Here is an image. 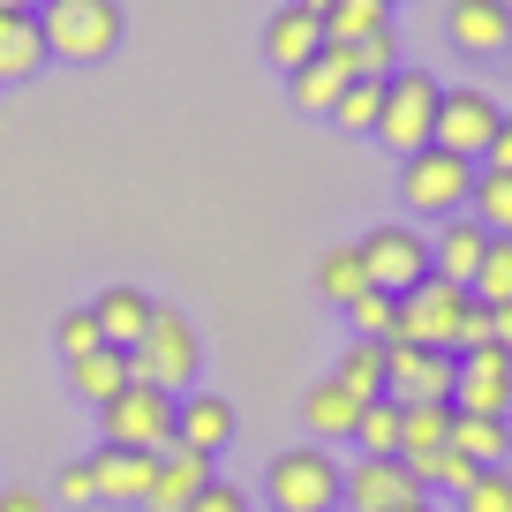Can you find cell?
<instances>
[{
  "label": "cell",
  "mask_w": 512,
  "mask_h": 512,
  "mask_svg": "<svg viewBox=\"0 0 512 512\" xmlns=\"http://www.w3.org/2000/svg\"><path fill=\"white\" fill-rule=\"evenodd\" d=\"M38 38H46V61H106L121 46V0H38L31 8Z\"/></svg>",
  "instance_id": "1"
},
{
  "label": "cell",
  "mask_w": 512,
  "mask_h": 512,
  "mask_svg": "<svg viewBox=\"0 0 512 512\" xmlns=\"http://www.w3.org/2000/svg\"><path fill=\"white\" fill-rule=\"evenodd\" d=\"M437 98H445V83H437L430 68H392V76H384V106H377V144L400 151V159L430 151V136H437Z\"/></svg>",
  "instance_id": "2"
},
{
  "label": "cell",
  "mask_w": 512,
  "mask_h": 512,
  "mask_svg": "<svg viewBox=\"0 0 512 512\" xmlns=\"http://www.w3.org/2000/svg\"><path fill=\"white\" fill-rule=\"evenodd\" d=\"M475 309V294L452 287V279H422V287L392 294V339L407 347H437V354H460V324Z\"/></svg>",
  "instance_id": "3"
},
{
  "label": "cell",
  "mask_w": 512,
  "mask_h": 512,
  "mask_svg": "<svg viewBox=\"0 0 512 512\" xmlns=\"http://www.w3.org/2000/svg\"><path fill=\"white\" fill-rule=\"evenodd\" d=\"M196 362H204L196 324L181 317V309L159 302V309H151V324H144V339L128 347V377H136V384H159V392H189Z\"/></svg>",
  "instance_id": "4"
},
{
  "label": "cell",
  "mask_w": 512,
  "mask_h": 512,
  "mask_svg": "<svg viewBox=\"0 0 512 512\" xmlns=\"http://www.w3.org/2000/svg\"><path fill=\"white\" fill-rule=\"evenodd\" d=\"M264 505L272 512H339V460L324 445H294L264 467Z\"/></svg>",
  "instance_id": "5"
},
{
  "label": "cell",
  "mask_w": 512,
  "mask_h": 512,
  "mask_svg": "<svg viewBox=\"0 0 512 512\" xmlns=\"http://www.w3.org/2000/svg\"><path fill=\"white\" fill-rule=\"evenodd\" d=\"M467 189H475V166L437 151V144L415 151V159H400V204L415 211V219H460Z\"/></svg>",
  "instance_id": "6"
},
{
  "label": "cell",
  "mask_w": 512,
  "mask_h": 512,
  "mask_svg": "<svg viewBox=\"0 0 512 512\" xmlns=\"http://www.w3.org/2000/svg\"><path fill=\"white\" fill-rule=\"evenodd\" d=\"M174 392H159V384H128L121 400L98 407V430H106V445L121 452H166L174 445Z\"/></svg>",
  "instance_id": "7"
},
{
  "label": "cell",
  "mask_w": 512,
  "mask_h": 512,
  "mask_svg": "<svg viewBox=\"0 0 512 512\" xmlns=\"http://www.w3.org/2000/svg\"><path fill=\"white\" fill-rule=\"evenodd\" d=\"M354 256H362V279L377 294H407V287H422L430 279V241L415 234V226H369L362 241H354Z\"/></svg>",
  "instance_id": "8"
},
{
  "label": "cell",
  "mask_w": 512,
  "mask_h": 512,
  "mask_svg": "<svg viewBox=\"0 0 512 512\" xmlns=\"http://www.w3.org/2000/svg\"><path fill=\"white\" fill-rule=\"evenodd\" d=\"M452 369L460 354H437V347H407V339H384V400H445L452 407Z\"/></svg>",
  "instance_id": "9"
},
{
  "label": "cell",
  "mask_w": 512,
  "mask_h": 512,
  "mask_svg": "<svg viewBox=\"0 0 512 512\" xmlns=\"http://www.w3.org/2000/svg\"><path fill=\"white\" fill-rule=\"evenodd\" d=\"M497 121H505V113H497V98H490V91H475V83H460V91H445V98H437V136H430V144L475 166L482 151H490Z\"/></svg>",
  "instance_id": "10"
},
{
  "label": "cell",
  "mask_w": 512,
  "mask_h": 512,
  "mask_svg": "<svg viewBox=\"0 0 512 512\" xmlns=\"http://www.w3.org/2000/svg\"><path fill=\"white\" fill-rule=\"evenodd\" d=\"M422 482L407 475L400 460H354L339 467V512H400V505H422Z\"/></svg>",
  "instance_id": "11"
},
{
  "label": "cell",
  "mask_w": 512,
  "mask_h": 512,
  "mask_svg": "<svg viewBox=\"0 0 512 512\" xmlns=\"http://www.w3.org/2000/svg\"><path fill=\"white\" fill-rule=\"evenodd\" d=\"M505 407H512V354L467 347L452 369V415H505Z\"/></svg>",
  "instance_id": "12"
},
{
  "label": "cell",
  "mask_w": 512,
  "mask_h": 512,
  "mask_svg": "<svg viewBox=\"0 0 512 512\" xmlns=\"http://www.w3.org/2000/svg\"><path fill=\"white\" fill-rule=\"evenodd\" d=\"M151 467H159V452L98 445L91 452V490L106 497V505H144V497H151Z\"/></svg>",
  "instance_id": "13"
},
{
  "label": "cell",
  "mask_w": 512,
  "mask_h": 512,
  "mask_svg": "<svg viewBox=\"0 0 512 512\" xmlns=\"http://www.w3.org/2000/svg\"><path fill=\"white\" fill-rule=\"evenodd\" d=\"M211 482V460L204 452H189V445H166L159 452V467H151V497H144V512H189V497Z\"/></svg>",
  "instance_id": "14"
},
{
  "label": "cell",
  "mask_w": 512,
  "mask_h": 512,
  "mask_svg": "<svg viewBox=\"0 0 512 512\" xmlns=\"http://www.w3.org/2000/svg\"><path fill=\"white\" fill-rule=\"evenodd\" d=\"M445 38L460 53H505L512 8H505V0H452V8H445Z\"/></svg>",
  "instance_id": "15"
},
{
  "label": "cell",
  "mask_w": 512,
  "mask_h": 512,
  "mask_svg": "<svg viewBox=\"0 0 512 512\" xmlns=\"http://www.w3.org/2000/svg\"><path fill=\"white\" fill-rule=\"evenodd\" d=\"M452 445V407L445 400H415L400 407V467L422 482V460H437V452Z\"/></svg>",
  "instance_id": "16"
},
{
  "label": "cell",
  "mask_w": 512,
  "mask_h": 512,
  "mask_svg": "<svg viewBox=\"0 0 512 512\" xmlns=\"http://www.w3.org/2000/svg\"><path fill=\"white\" fill-rule=\"evenodd\" d=\"M151 309H159V302H151L144 287H128V279H121V287H106V294H98V302H91V317H98V339L128 354V347H136V339H144Z\"/></svg>",
  "instance_id": "17"
},
{
  "label": "cell",
  "mask_w": 512,
  "mask_h": 512,
  "mask_svg": "<svg viewBox=\"0 0 512 512\" xmlns=\"http://www.w3.org/2000/svg\"><path fill=\"white\" fill-rule=\"evenodd\" d=\"M264 53H272V68H287V76H294L302 61H317V53H324V23L287 0V8L264 23Z\"/></svg>",
  "instance_id": "18"
},
{
  "label": "cell",
  "mask_w": 512,
  "mask_h": 512,
  "mask_svg": "<svg viewBox=\"0 0 512 512\" xmlns=\"http://www.w3.org/2000/svg\"><path fill=\"white\" fill-rule=\"evenodd\" d=\"M226 437H234V407L219 400V392H189V400L174 407V445H189V452H219Z\"/></svg>",
  "instance_id": "19"
},
{
  "label": "cell",
  "mask_w": 512,
  "mask_h": 512,
  "mask_svg": "<svg viewBox=\"0 0 512 512\" xmlns=\"http://www.w3.org/2000/svg\"><path fill=\"white\" fill-rule=\"evenodd\" d=\"M482 249H490V234H482V219H445V234H437V249H430V279H452V287H467L475 279V264H482Z\"/></svg>",
  "instance_id": "20"
},
{
  "label": "cell",
  "mask_w": 512,
  "mask_h": 512,
  "mask_svg": "<svg viewBox=\"0 0 512 512\" xmlns=\"http://www.w3.org/2000/svg\"><path fill=\"white\" fill-rule=\"evenodd\" d=\"M347 83H354V76H347V53H339V46H324L317 61H302V68L287 76V98H294L302 113H332Z\"/></svg>",
  "instance_id": "21"
},
{
  "label": "cell",
  "mask_w": 512,
  "mask_h": 512,
  "mask_svg": "<svg viewBox=\"0 0 512 512\" xmlns=\"http://www.w3.org/2000/svg\"><path fill=\"white\" fill-rule=\"evenodd\" d=\"M46 68V38H38L31 8H8L0 16V83H31Z\"/></svg>",
  "instance_id": "22"
},
{
  "label": "cell",
  "mask_w": 512,
  "mask_h": 512,
  "mask_svg": "<svg viewBox=\"0 0 512 512\" xmlns=\"http://www.w3.org/2000/svg\"><path fill=\"white\" fill-rule=\"evenodd\" d=\"M68 384H76V400L106 407V400H121L136 377H128V354L121 347H98V354H83V362H68Z\"/></svg>",
  "instance_id": "23"
},
{
  "label": "cell",
  "mask_w": 512,
  "mask_h": 512,
  "mask_svg": "<svg viewBox=\"0 0 512 512\" xmlns=\"http://www.w3.org/2000/svg\"><path fill=\"white\" fill-rule=\"evenodd\" d=\"M377 31H392V0H332L324 8V46H362Z\"/></svg>",
  "instance_id": "24"
},
{
  "label": "cell",
  "mask_w": 512,
  "mask_h": 512,
  "mask_svg": "<svg viewBox=\"0 0 512 512\" xmlns=\"http://www.w3.org/2000/svg\"><path fill=\"white\" fill-rule=\"evenodd\" d=\"M302 422H309V437H354V422H362V400H354V392H339V384L324 377V384H309Z\"/></svg>",
  "instance_id": "25"
},
{
  "label": "cell",
  "mask_w": 512,
  "mask_h": 512,
  "mask_svg": "<svg viewBox=\"0 0 512 512\" xmlns=\"http://www.w3.org/2000/svg\"><path fill=\"white\" fill-rule=\"evenodd\" d=\"M452 452H460V460H475V467H497V460L512 452L505 415H452Z\"/></svg>",
  "instance_id": "26"
},
{
  "label": "cell",
  "mask_w": 512,
  "mask_h": 512,
  "mask_svg": "<svg viewBox=\"0 0 512 512\" xmlns=\"http://www.w3.org/2000/svg\"><path fill=\"white\" fill-rule=\"evenodd\" d=\"M332 384H339V392H354V400H384V347H377V339H354V347L339 354Z\"/></svg>",
  "instance_id": "27"
},
{
  "label": "cell",
  "mask_w": 512,
  "mask_h": 512,
  "mask_svg": "<svg viewBox=\"0 0 512 512\" xmlns=\"http://www.w3.org/2000/svg\"><path fill=\"white\" fill-rule=\"evenodd\" d=\"M467 219H482V234H512V174H490V166H475Z\"/></svg>",
  "instance_id": "28"
},
{
  "label": "cell",
  "mask_w": 512,
  "mask_h": 512,
  "mask_svg": "<svg viewBox=\"0 0 512 512\" xmlns=\"http://www.w3.org/2000/svg\"><path fill=\"white\" fill-rule=\"evenodd\" d=\"M354 445H362V460H400V400H362Z\"/></svg>",
  "instance_id": "29"
},
{
  "label": "cell",
  "mask_w": 512,
  "mask_h": 512,
  "mask_svg": "<svg viewBox=\"0 0 512 512\" xmlns=\"http://www.w3.org/2000/svg\"><path fill=\"white\" fill-rule=\"evenodd\" d=\"M467 294H475L482 309L512 302V234H490V249H482V264H475V279H467Z\"/></svg>",
  "instance_id": "30"
},
{
  "label": "cell",
  "mask_w": 512,
  "mask_h": 512,
  "mask_svg": "<svg viewBox=\"0 0 512 512\" xmlns=\"http://www.w3.org/2000/svg\"><path fill=\"white\" fill-rule=\"evenodd\" d=\"M317 294H324V302H339V309H347L354 294H369V279H362V256H354V241L324 249V264H317Z\"/></svg>",
  "instance_id": "31"
},
{
  "label": "cell",
  "mask_w": 512,
  "mask_h": 512,
  "mask_svg": "<svg viewBox=\"0 0 512 512\" xmlns=\"http://www.w3.org/2000/svg\"><path fill=\"white\" fill-rule=\"evenodd\" d=\"M377 106H384V83H347V91H339V106L324 113V121L347 128V136H377Z\"/></svg>",
  "instance_id": "32"
},
{
  "label": "cell",
  "mask_w": 512,
  "mask_h": 512,
  "mask_svg": "<svg viewBox=\"0 0 512 512\" xmlns=\"http://www.w3.org/2000/svg\"><path fill=\"white\" fill-rule=\"evenodd\" d=\"M53 347H61V362H83V354H98L106 339H98V317L91 309H68L61 324H53Z\"/></svg>",
  "instance_id": "33"
},
{
  "label": "cell",
  "mask_w": 512,
  "mask_h": 512,
  "mask_svg": "<svg viewBox=\"0 0 512 512\" xmlns=\"http://www.w3.org/2000/svg\"><path fill=\"white\" fill-rule=\"evenodd\" d=\"M347 324H354V339H377V347H384V339H392V294H377V287L354 294V302H347Z\"/></svg>",
  "instance_id": "34"
},
{
  "label": "cell",
  "mask_w": 512,
  "mask_h": 512,
  "mask_svg": "<svg viewBox=\"0 0 512 512\" xmlns=\"http://www.w3.org/2000/svg\"><path fill=\"white\" fill-rule=\"evenodd\" d=\"M460 512H512V475L505 467H482V475L460 490Z\"/></svg>",
  "instance_id": "35"
},
{
  "label": "cell",
  "mask_w": 512,
  "mask_h": 512,
  "mask_svg": "<svg viewBox=\"0 0 512 512\" xmlns=\"http://www.w3.org/2000/svg\"><path fill=\"white\" fill-rule=\"evenodd\" d=\"M475 475H482V467H475V460H460V452H452V445L437 452V460H422V490H430V482H437V490H452V497H460V490H467V482H475Z\"/></svg>",
  "instance_id": "36"
},
{
  "label": "cell",
  "mask_w": 512,
  "mask_h": 512,
  "mask_svg": "<svg viewBox=\"0 0 512 512\" xmlns=\"http://www.w3.org/2000/svg\"><path fill=\"white\" fill-rule=\"evenodd\" d=\"M53 497H61V505H98V490H91V460H68L61 475H53Z\"/></svg>",
  "instance_id": "37"
},
{
  "label": "cell",
  "mask_w": 512,
  "mask_h": 512,
  "mask_svg": "<svg viewBox=\"0 0 512 512\" xmlns=\"http://www.w3.org/2000/svg\"><path fill=\"white\" fill-rule=\"evenodd\" d=\"M189 512H249V497H241V490H234V482H219V475H211V482H204V490H196V497H189Z\"/></svg>",
  "instance_id": "38"
},
{
  "label": "cell",
  "mask_w": 512,
  "mask_h": 512,
  "mask_svg": "<svg viewBox=\"0 0 512 512\" xmlns=\"http://www.w3.org/2000/svg\"><path fill=\"white\" fill-rule=\"evenodd\" d=\"M482 166H490V174H512V113L497 121V136H490V151H482Z\"/></svg>",
  "instance_id": "39"
},
{
  "label": "cell",
  "mask_w": 512,
  "mask_h": 512,
  "mask_svg": "<svg viewBox=\"0 0 512 512\" xmlns=\"http://www.w3.org/2000/svg\"><path fill=\"white\" fill-rule=\"evenodd\" d=\"M467 347H490V309H482V302L467 309V324H460V354Z\"/></svg>",
  "instance_id": "40"
},
{
  "label": "cell",
  "mask_w": 512,
  "mask_h": 512,
  "mask_svg": "<svg viewBox=\"0 0 512 512\" xmlns=\"http://www.w3.org/2000/svg\"><path fill=\"white\" fill-rule=\"evenodd\" d=\"M490 347H505V354H512V302H497V309H490Z\"/></svg>",
  "instance_id": "41"
},
{
  "label": "cell",
  "mask_w": 512,
  "mask_h": 512,
  "mask_svg": "<svg viewBox=\"0 0 512 512\" xmlns=\"http://www.w3.org/2000/svg\"><path fill=\"white\" fill-rule=\"evenodd\" d=\"M0 512H46V497L38 490H0Z\"/></svg>",
  "instance_id": "42"
},
{
  "label": "cell",
  "mask_w": 512,
  "mask_h": 512,
  "mask_svg": "<svg viewBox=\"0 0 512 512\" xmlns=\"http://www.w3.org/2000/svg\"><path fill=\"white\" fill-rule=\"evenodd\" d=\"M294 8H309V16H317V23H324V8H332V0H294Z\"/></svg>",
  "instance_id": "43"
},
{
  "label": "cell",
  "mask_w": 512,
  "mask_h": 512,
  "mask_svg": "<svg viewBox=\"0 0 512 512\" xmlns=\"http://www.w3.org/2000/svg\"><path fill=\"white\" fill-rule=\"evenodd\" d=\"M400 512H430V497H422V505H400Z\"/></svg>",
  "instance_id": "44"
},
{
  "label": "cell",
  "mask_w": 512,
  "mask_h": 512,
  "mask_svg": "<svg viewBox=\"0 0 512 512\" xmlns=\"http://www.w3.org/2000/svg\"><path fill=\"white\" fill-rule=\"evenodd\" d=\"M23 8H38V0H23Z\"/></svg>",
  "instance_id": "45"
},
{
  "label": "cell",
  "mask_w": 512,
  "mask_h": 512,
  "mask_svg": "<svg viewBox=\"0 0 512 512\" xmlns=\"http://www.w3.org/2000/svg\"><path fill=\"white\" fill-rule=\"evenodd\" d=\"M505 53H512V38H505Z\"/></svg>",
  "instance_id": "46"
}]
</instances>
